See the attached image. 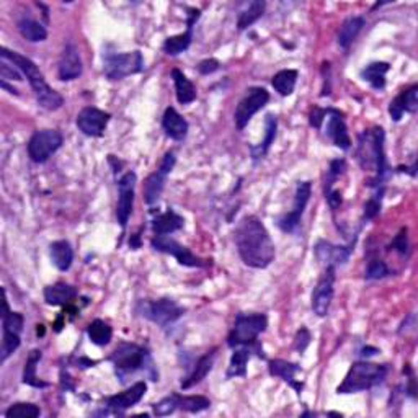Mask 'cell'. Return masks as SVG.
<instances>
[{
  "label": "cell",
  "instance_id": "obj_46",
  "mask_svg": "<svg viewBox=\"0 0 418 418\" xmlns=\"http://www.w3.org/2000/svg\"><path fill=\"white\" fill-rule=\"evenodd\" d=\"M391 247H392V250L397 251V254H401V255L408 254V235H407L405 227L401 229V232H398V234L394 237Z\"/></svg>",
  "mask_w": 418,
  "mask_h": 418
},
{
  "label": "cell",
  "instance_id": "obj_6",
  "mask_svg": "<svg viewBox=\"0 0 418 418\" xmlns=\"http://www.w3.org/2000/svg\"><path fill=\"white\" fill-rule=\"evenodd\" d=\"M108 359L115 366V371L121 381H125L126 376L141 371V369H149L154 373V364H152L149 351L136 343L123 341L116 346V350L113 351Z\"/></svg>",
  "mask_w": 418,
  "mask_h": 418
},
{
  "label": "cell",
  "instance_id": "obj_31",
  "mask_svg": "<svg viewBox=\"0 0 418 418\" xmlns=\"http://www.w3.org/2000/svg\"><path fill=\"white\" fill-rule=\"evenodd\" d=\"M389 72L387 63H371L361 70V79L368 82L373 88L382 90L386 87V74Z\"/></svg>",
  "mask_w": 418,
  "mask_h": 418
},
{
  "label": "cell",
  "instance_id": "obj_45",
  "mask_svg": "<svg viewBox=\"0 0 418 418\" xmlns=\"http://www.w3.org/2000/svg\"><path fill=\"white\" fill-rule=\"evenodd\" d=\"M0 77H2V80H6V82L7 80H12L13 82V80H23V74L10 61L2 58V63H0Z\"/></svg>",
  "mask_w": 418,
  "mask_h": 418
},
{
  "label": "cell",
  "instance_id": "obj_35",
  "mask_svg": "<svg viewBox=\"0 0 418 418\" xmlns=\"http://www.w3.org/2000/svg\"><path fill=\"white\" fill-rule=\"evenodd\" d=\"M297 82V70L294 69H284L279 70V72L274 75L272 80L273 88L281 95V97H288L294 92V87H296Z\"/></svg>",
  "mask_w": 418,
  "mask_h": 418
},
{
  "label": "cell",
  "instance_id": "obj_12",
  "mask_svg": "<svg viewBox=\"0 0 418 418\" xmlns=\"http://www.w3.org/2000/svg\"><path fill=\"white\" fill-rule=\"evenodd\" d=\"M152 249H155L157 251H162V254L172 255L177 258V261L183 267H192V268H201L204 267V261L193 254L192 250L183 247L182 244H178L177 240H173L172 237L169 235H154V239L150 240Z\"/></svg>",
  "mask_w": 418,
  "mask_h": 418
},
{
  "label": "cell",
  "instance_id": "obj_32",
  "mask_svg": "<svg viewBox=\"0 0 418 418\" xmlns=\"http://www.w3.org/2000/svg\"><path fill=\"white\" fill-rule=\"evenodd\" d=\"M250 359L249 346H239L231 356L229 368H227V379L231 378H245L247 376V363Z\"/></svg>",
  "mask_w": 418,
  "mask_h": 418
},
{
  "label": "cell",
  "instance_id": "obj_29",
  "mask_svg": "<svg viewBox=\"0 0 418 418\" xmlns=\"http://www.w3.org/2000/svg\"><path fill=\"white\" fill-rule=\"evenodd\" d=\"M172 79L175 84V93H177L178 103H193L194 100H196V88H194L192 80H189L180 69L172 70Z\"/></svg>",
  "mask_w": 418,
  "mask_h": 418
},
{
  "label": "cell",
  "instance_id": "obj_3",
  "mask_svg": "<svg viewBox=\"0 0 418 418\" xmlns=\"http://www.w3.org/2000/svg\"><path fill=\"white\" fill-rule=\"evenodd\" d=\"M356 159L364 170H374L376 177L369 187L376 189H384V178H386V154H384V130L373 127L364 131L359 136L358 147H356Z\"/></svg>",
  "mask_w": 418,
  "mask_h": 418
},
{
  "label": "cell",
  "instance_id": "obj_17",
  "mask_svg": "<svg viewBox=\"0 0 418 418\" xmlns=\"http://www.w3.org/2000/svg\"><path fill=\"white\" fill-rule=\"evenodd\" d=\"M311 193H312L311 182H302L297 185L293 209L278 221L279 229L283 232H294L297 229V226L301 224L304 209H306L309 199H311Z\"/></svg>",
  "mask_w": 418,
  "mask_h": 418
},
{
  "label": "cell",
  "instance_id": "obj_44",
  "mask_svg": "<svg viewBox=\"0 0 418 418\" xmlns=\"http://www.w3.org/2000/svg\"><path fill=\"white\" fill-rule=\"evenodd\" d=\"M154 413L157 417H167V415H172V413L175 410H178L177 407V401H175V394H172V396L165 397L162 398L160 402L154 403Z\"/></svg>",
  "mask_w": 418,
  "mask_h": 418
},
{
  "label": "cell",
  "instance_id": "obj_50",
  "mask_svg": "<svg viewBox=\"0 0 418 418\" xmlns=\"http://www.w3.org/2000/svg\"><path fill=\"white\" fill-rule=\"evenodd\" d=\"M376 353H379L378 348H371V346H366V348H363V351H361V356H366V358H368V356H373V355H376Z\"/></svg>",
  "mask_w": 418,
  "mask_h": 418
},
{
  "label": "cell",
  "instance_id": "obj_11",
  "mask_svg": "<svg viewBox=\"0 0 418 418\" xmlns=\"http://www.w3.org/2000/svg\"><path fill=\"white\" fill-rule=\"evenodd\" d=\"M270 102V93L263 87H251L247 90L245 97L240 100L237 104L234 113V121L239 131H244L245 126L249 125L251 116L258 113L261 108Z\"/></svg>",
  "mask_w": 418,
  "mask_h": 418
},
{
  "label": "cell",
  "instance_id": "obj_24",
  "mask_svg": "<svg viewBox=\"0 0 418 418\" xmlns=\"http://www.w3.org/2000/svg\"><path fill=\"white\" fill-rule=\"evenodd\" d=\"M77 289L68 283H56L45 289V301L49 306H65L77 297Z\"/></svg>",
  "mask_w": 418,
  "mask_h": 418
},
{
  "label": "cell",
  "instance_id": "obj_8",
  "mask_svg": "<svg viewBox=\"0 0 418 418\" xmlns=\"http://www.w3.org/2000/svg\"><path fill=\"white\" fill-rule=\"evenodd\" d=\"M144 70V58L139 51L108 54L104 58L103 72L108 80H121L127 75L139 74Z\"/></svg>",
  "mask_w": 418,
  "mask_h": 418
},
{
  "label": "cell",
  "instance_id": "obj_10",
  "mask_svg": "<svg viewBox=\"0 0 418 418\" xmlns=\"http://www.w3.org/2000/svg\"><path fill=\"white\" fill-rule=\"evenodd\" d=\"M23 324H25V319L20 312H12L8 309V302H7V296L6 301H3V314H2V361H7V358L10 355L15 353L20 346L22 340H20V334L23 330Z\"/></svg>",
  "mask_w": 418,
  "mask_h": 418
},
{
  "label": "cell",
  "instance_id": "obj_20",
  "mask_svg": "<svg viewBox=\"0 0 418 418\" xmlns=\"http://www.w3.org/2000/svg\"><path fill=\"white\" fill-rule=\"evenodd\" d=\"M146 392H147L146 381H139L132 384V386L130 389H126L125 392H120L116 394V396L108 397L107 407L115 413H123L125 410H127V408L134 407L136 403H139L141 398L146 396Z\"/></svg>",
  "mask_w": 418,
  "mask_h": 418
},
{
  "label": "cell",
  "instance_id": "obj_23",
  "mask_svg": "<svg viewBox=\"0 0 418 418\" xmlns=\"http://www.w3.org/2000/svg\"><path fill=\"white\" fill-rule=\"evenodd\" d=\"M216 359V350L208 351L206 355H203L201 358L196 361V364H194L193 371L188 374V378H185L182 381V389L183 391H187V389H192L203 381L204 378L208 376V373L212 369V364H215Z\"/></svg>",
  "mask_w": 418,
  "mask_h": 418
},
{
  "label": "cell",
  "instance_id": "obj_25",
  "mask_svg": "<svg viewBox=\"0 0 418 418\" xmlns=\"http://www.w3.org/2000/svg\"><path fill=\"white\" fill-rule=\"evenodd\" d=\"M185 221L183 217L177 215L173 209H167V211L162 212L152 221V231H154L155 235H169L175 231H180L183 227Z\"/></svg>",
  "mask_w": 418,
  "mask_h": 418
},
{
  "label": "cell",
  "instance_id": "obj_18",
  "mask_svg": "<svg viewBox=\"0 0 418 418\" xmlns=\"http://www.w3.org/2000/svg\"><path fill=\"white\" fill-rule=\"evenodd\" d=\"M110 113H104L95 107H85L77 115V127L88 137H100L107 130Z\"/></svg>",
  "mask_w": 418,
  "mask_h": 418
},
{
  "label": "cell",
  "instance_id": "obj_39",
  "mask_svg": "<svg viewBox=\"0 0 418 418\" xmlns=\"http://www.w3.org/2000/svg\"><path fill=\"white\" fill-rule=\"evenodd\" d=\"M192 38H193L192 30H188V28H187V31L182 33V35L167 38V40H165V42H164L162 49H164L165 54H169V56L182 54V52L187 51L189 47V45H192Z\"/></svg>",
  "mask_w": 418,
  "mask_h": 418
},
{
  "label": "cell",
  "instance_id": "obj_5",
  "mask_svg": "<svg viewBox=\"0 0 418 418\" xmlns=\"http://www.w3.org/2000/svg\"><path fill=\"white\" fill-rule=\"evenodd\" d=\"M387 373L389 368L386 364L358 361V363L351 364L343 382L336 387V394H355L361 391H369V389L379 386L386 379Z\"/></svg>",
  "mask_w": 418,
  "mask_h": 418
},
{
  "label": "cell",
  "instance_id": "obj_30",
  "mask_svg": "<svg viewBox=\"0 0 418 418\" xmlns=\"http://www.w3.org/2000/svg\"><path fill=\"white\" fill-rule=\"evenodd\" d=\"M42 358L41 350H31L30 355H28L25 368H23V384H28V386L36 387V389H45L49 386V384L42 381L36 376V368L40 364V361Z\"/></svg>",
  "mask_w": 418,
  "mask_h": 418
},
{
  "label": "cell",
  "instance_id": "obj_28",
  "mask_svg": "<svg viewBox=\"0 0 418 418\" xmlns=\"http://www.w3.org/2000/svg\"><path fill=\"white\" fill-rule=\"evenodd\" d=\"M268 371H270V374H272V376L281 378L284 382H289L294 389H296L297 392H301L302 384L294 381L296 374L301 371V368H299L297 364L289 363V361H284V359H273V361H270Z\"/></svg>",
  "mask_w": 418,
  "mask_h": 418
},
{
  "label": "cell",
  "instance_id": "obj_22",
  "mask_svg": "<svg viewBox=\"0 0 418 418\" xmlns=\"http://www.w3.org/2000/svg\"><path fill=\"white\" fill-rule=\"evenodd\" d=\"M162 127L165 134L172 137L173 141H183L188 134V121L175 110V108L169 107L164 113L162 118Z\"/></svg>",
  "mask_w": 418,
  "mask_h": 418
},
{
  "label": "cell",
  "instance_id": "obj_15",
  "mask_svg": "<svg viewBox=\"0 0 418 418\" xmlns=\"http://www.w3.org/2000/svg\"><path fill=\"white\" fill-rule=\"evenodd\" d=\"M335 267H325L324 273L312 291V311L317 317H325L330 311L334 299Z\"/></svg>",
  "mask_w": 418,
  "mask_h": 418
},
{
  "label": "cell",
  "instance_id": "obj_42",
  "mask_svg": "<svg viewBox=\"0 0 418 418\" xmlns=\"http://www.w3.org/2000/svg\"><path fill=\"white\" fill-rule=\"evenodd\" d=\"M382 194L384 189H378V193L374 194L366 201L364 204V215L363 217L366 221H371L379 215V211H381V201H382Z\"/></svg>",
  "mask_w": 418,
  "mask_h": 418
},
{
  "label": "cell",
  "instance_id": "obj_9",
  "mask_svg": "<svg viewBox=\"0 0 418 418\" xmlns=\"http://www.w3.org/2000/svg\"><path fill=\"white\" fill-rule=\"evenodd\" d=\"M64 137L56 130H41L28 141V155L35 164H45L63 146Z\"/></svg>",
  "mask_w": 418,
  "mask_h": 418
},
{
  "label": "cell",
  "instance_id": "obj_26",
  "mask_svg": "<svg viewBox=\"0 0 418 418\" xmlns=\"http://www.w3.org/2000/svg\"><path fill=\"white\" fill-rule=\"evenodd\" d=\"M49 255L54 267L59 272H68L72 267L74 261V250L68 240H56L49 247Z\"/></svg>",
  "mask_w": 418,
  "mask_h": 418
},
{
  "label": "cell",
  "instance_id": "obj_37",
  "mask_svg": "<svg viewBox=\"0 0 418 418\" xmlns=\"http://www.w3.org/2000/svg\"><path fill=\"white\" fill-rule=\"evenodd\" d=\"M87 334H88L90 341H92L93 345L104 346L111 341L113 329L104 320L97 319L87 327Z\"/></svg>",
  "mask_w": 418,
  "mask_h": 418
},
{
  "label": "cell",
  "instance_id": "obj_21",
  "mask_svg": "<svg viewBox=\"0 0 418 418\" xmlns=\"http://www.w3.org/2000/svg\"><path fill=\"white\" fill-rule=\"evenodd\" d=\"M82 59H80L79 49L75 45L69 42L65 45L63 54H61L59 65H58V75L61 80L69 82V80H75L82 75Z\"/></svg>",
  "mask_w": 418,
  "mask_h": 418
},
{
  "label": "cell",
  "instance_id": "obj_13",
  "mask_svg": "<svg viewBox=\"0 0 418 418\" xmlns=\"http://www.w3.org/2000/svg\"><path fill=\"white\" fill-rule=\"evenodd\" d=\"M137 177L134 172H126L118 180V204H116V219L121 229L125 231L130 221L132 206H134V189Z\"/></svg>",
  "mask_w": 418,
  "mask_h": 418
},
{
  "label": "cell",
  "instance_id": "obj_41",
  "mask_svg": "<svg viewBox=\"0 0 418 418\" xmlns=\"http://www.w3.org/2000/svg\"><path fill=\"white\" fill-rule=\"evenodd\" d=\"M391 274V272H389L387 265L384 263L382 260H371L368 263V268H366V273H364V278L366 279H382L386 278Z\"/></svg>",
  "mask_w": 418,
  "mask_h": 418
},
{
  "label": "cell",
  "instance_id": "obj_43",
  "mask_svg": "<svg viewBox=\"0 0 418 418\" xmlns=\"http://www.w3.org/2000/svg\"><path fill=\"white\" fill-rule=\"evenodd\" d=\"M407 113V104H405V90L402 93H398L396 98L392 100L389 104V115L392 116L394 121H401L402 116Z\"/></svg>",
  "mask_w": 418,
  "mask_h": 418
},
{
  "label": "cell",
  "instance_id": "obj_7",
  "mask_svg": "<svg viewBox=\"0 0 418 418\" xmlns=\"http://www.w3.org/2000/svg\"><path fill=\"white\" fill-rule=\"evenodd\" d=\"M311 126L316 130H324L325 136L334 142L340 149L348 150L351 147V139L348 134V127L343 120V113L335 108H319L316 107L311 113Z\"/></svg>",
  "mask_w": 418,
  "mask_h": 418
},
{
  "label": "cell",
  "instance_id": "obj_48",
  "mask_svg": "<svg viewBox=\"0 0 418 418\" xmlns=\"http://www.w3.org/2000/svg\"><path fill=\"white\" fill-rule=\"evenodd\" d=\"M219 70V63L216 59H204L198 64V72L203 75H209Z\"/></svg>",
  "mask_w": 418,
  "mask_h": 418
},
{
  "label": "cell",
  "instance_id": "obj_33",
  "mask_svg": "<svg viewBox=\"0 0 418 418\" xmlns=\"http://www.w3.org/2000/svg\"><path fill=\"white\" fill-rule=\"evenodd\" d=\"M277 130H278L277 116L267 115V120H265V139L263 142H260V146L251 147V157H254L255 160L267 155L270 146L273 144L274 137H277Z\"/></svg>",
  "mask_w": 418,
  "mask_h": 418
},
{
  "label": "cell",
  "instance_id": "obj_16",
  "mask_svg": "<svg viewBox=\"0 0 418 418\" xmlns=\"http://www.w3.org/2000/svg\"><path fill=\"white\" fill-rule=\"evenodd\" d=\"M185 314L182 307L172 299H159V301H152L144 304V311L142 316L149 319L154 324L160 327H167L173 322H177L180 317Z\"/></svg>",
  "mask_w": 418,
  "mask_h": 418
},
{
  "label": "cell",
  "instance_id": "obj_47",
  "mask_svg": "<svg viewBox=\"0 0 418 418\" xmlns=\"http://www.w3.org/2000/svg\"><path fill=\"white\" fill-rule=\"evenodd\" d=\"M309 343H311V334H309L306 327H301V329L297 330L296 336H294V348H296L299 353H304Z\"/></svg>",
  "mask_w": 418,
  "mask_h": 418
},
{
  "label": "cell",
  "instance_id": "obj_1",
  "mask_svg": "<svg viewBox=\"0 0 418 418\" xmlns=\"http://www.w3.org/2000/svg\"><path fill=\"white\" fill-rule=\"evenodd\" d=\"M235 245L247 267L263 270L274 260V244L263 222L256 216H247L235 227Z\"/></svg>",
  "mask_w": 418,
  "mask_h": 418
},
{
  "label": "cell",
  "instance_id": "obj_19",
  "mask_svg": "<svg viewBox=\"0 0 418 418\" xmlns=\"http://www.w3.org/2000/svg\"><path fill=\"white\" fill-rule=\"evenodd\" d=\"M353 247H343V245H334L327 240H319L314 247V254L316 258L324 263L325 267H339V265H345L348 261Z\"/></svg>",
  "mask_w": 418,
  "mask_h": 418
},
{
  "label": "cell",
  "instance_id": "obj_36",
  "mask_svg": "<svg viewBox=\"0 0 418 418\" xmlns=\"http://www.w3.org/2000/svg\"><path fill=\"white\" fill-rule=\"evenodd\" d=\"M265 7H267V3H265L263 0H254V2L249 3V7L240 12L239 20H237V28H239L240 31H244L249 26L254 25L256 20H260V18L263 17Z\"/></svg>",
  "mask_w": 418,
  "mask_h": 418
},
{
  "label": "cell",
  "instance_id": "obj_2",
  "mask_svg": "<svg viewBox=\"0 0 418 418\" xmlns=\"http://www.w3.org/2000/svg\"><path fill=\"white\" fill-rule=\"evenodd\" d=\"M0 56H2L3 59L10 61L13 65H17V68L20 69V72L25 75L28 82H30L33 93H35L36 97V102L41 108H45L47 111H56L63 107L64 104L63 95L56 92V90H52L49 85H47L45 75L41 74V70L38 69V65L33 63L31 59L22 56L20 52L7 49V47H2V49H0Z\"/></svg>",
  "mask_w": 418,
  "mask_h": 418
},
{
  "label": "cell",
  "instance_id": "obj_38",
  "mask_svg": "<svg viewBox=\"0 0 418 418\" xmlns=\"http://www.w3.org/2000/svg\"><path fill=\"white\" fill-rule=\"evenodd\" d=\"M175 401H177L178 410L189 413H199L211 407V401L204 396H180V394H175Z\"/></svg>",
  "mask_w": 418,
  "mask_h": 418
},
{
  "label": "cell",
  "instance_id": "obj_49",
  "mask_svg": "<svg viewBox=\"0 0 418 418\" xmlns=\"http://www.w3.org/2000/svg\"><path fill=\"white\" fill-rule=\"evenodd\" d=\"M325 199L334 211L341 204V194H340V192H336V189H334V188L329 189V192H325Z\"/></svg>",
  "mask_w": 418,
  "mask_h": 418
},
{
  "label": "cell",
  "instance_id": "obj_14",
  "mask_svg": "<svg viewBox=\"0 0 418 418\" xmlns=\"http://www.w3.org/2000/svg\"><path fill=\"white\" fill-rule=\"evenodd\" d=\"M175 162H177V157H175V152L170 150L164 155L162 162H160L159 170H155L154 173H150L149 177L146 178L144 182V201L147 204H154L159 201L160 194L164 192L165 187V180H167L169 173L172 172L175 167Z\"/></svg>",
  "mask_w": 418,
  "mask_h": 418
},
{
  "label": "cell",
  "instance_id": "obj_4",
  "mask_svg": "<svg viewBox=\"0 0 418 418\" xmlns=\"http://www.w3.org/2000/svg\"><path fill=\"white\" fill-rule=\"evenodd\" d=\"M268 327V319L265 314H239L235 317V324L232 327L229 336H227V345L231 348H239V346H249L254 348L256 355L265 358L263 350L256 343L260 334H263Z\"/></svg>",
  "mask_w": 418,
  "mask_h": 418
},
{
  "label": "cell",
  "instance_id": "obj_34",
  "mask_svg": "<svg viewBox=\"0 0 418 418\" xmlns=\"http://www.w3.org/2000/svg\"><path fill=\"white\" fill-rule=\"evenodd\" d=\"M17 26H18V31H20V35L30 42H41L47 38L46 28L42 26L40 22L31 20V18H22Z\"/></svg>",
  "mask_w": 418,
  "mask_h": 418
},
{
  "label": "cell",
  "instance_id": "obj_40",
  "mask_svg": "<svg viewBox=\"0 0 418 418\" xmlns=\"http://www.w3.org/2000/svg\"><path fill=\"white\" fill-rule=\"evenodd\" d=\"M41 415V408L30 402L13 403L6 410L7 418H36Z\"/></svg>",
  "mask_w": 418,
  "mask_h": 418
},
{
  "label": "cell",
  "instance_id": "obj_27",
  "mask_svg": "<svg viewBox=\"0 0 418 418\" xmlns=\"http://www.w3.org/2000/svg\"><path fill=\"white\" fill-rule=\"evenodd\" d=\"M366 20L363 17H350L346 18V20L341 23L339 35H336V42H339V46L341 49H348L351 46V42H353L358 35L363 30Z\"/></svg>",
  "mask_w": 418,
  "mask_h": 418
}]
</instances>
